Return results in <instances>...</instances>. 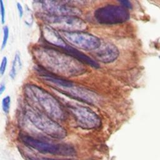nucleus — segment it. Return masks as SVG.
I'll use <instances>...</instances> for the list:
<instances>
[{"label": "nucleus", "mask_w": 160, "mask_h": 160, "mask_svg": "<svg viewBox=\"0 0 160 160\" xmlns=\"http://www.w3.org/2000/svg\"><path fill=\"white\" fill-rule=\"evenodd\" d=\"M21 67H22V62H21L20 53L19 51H16L14 54V59L12 61V64H11L10 71H9V77L11 78V79H14L16 78Z\"/></svg>", "instance_id": "14"}, {"label": "nucleus", "mask_w": 160, "mask_h": 160, "mask_svg": "<svg viewBox=\"0 0 160 160\" xmlns=\"http://www.w3.org/2000/svg\"><path fill=\"white\" fill-rule=\"evenodd\" d=\"M66 54H69V56L73 57L81 63H84L86 64H88L93 68H98L99 67V64L91 58L90 57L86 56L85 54L83 52H81L80 51L76 49L75 48L69 45H68L65 48L62 49Z\"/></svg>", "instance_id": "13"}, {"label": "nucleus", "mask_w": 160, "mask_h": 160, "mask_svg": "<svg viewBox=\"0 0 160 160\" xmlns=\"http://www.w3.org/2000/svg\"><path fill=\"white\" fill-rule=\"evenodd\" d=\"M20 138L26 146L43 154L63 156H71L76 154L74 148L68 144L51 143L39 140L27 134L21 135Z\"/></svg>", "instance_id": "4"}, {"label": "nucleus", "mask_w": 160, "mask_h": 160, "mask_svg": "<svg viewBox=\"0 0 160 160\" xmlns=\"http://www.w3.org/2000/svg\"><path fill=\"white\" fill-rule=\"evenodd\" d=\"M8 65V58L6 56H4L0 63V76H2L6 71V68Z\"/></svg>", "instance_id": "17"}, {"label": "nucleus", "mask_w": 160, "mask_h": 160, "mask_svg": "<svg viewBox=\"0 0 160 160\" xmlns=\"http://www.w3.org/2000/svg\"><path fill=\"white\" fill-rule=\"evenodd\" d=\"M36 70L38 75L44 81L49 82L52 85H55L58 88H59L61 89L64 90L74 86L72 82L52 74V73L46 71V69H43L42 68H37Z\"/></svg>", "instance_id": "11"}, {"label": "nucleus", "mask_w": 160, "mask_h": 160, "mask_svg": "<svg viewBox=\"0 0 160 160\" xmlns=\"http://www.w3.org/2000/svg\"><path fill=\"white\" fill-rule=\"evenodd\" d=\"M5 7L4 5V2L0 0V18L1 22L2 24H4L5 22Z\"/></svg>", "instance_id": "18"}, {"label": "nucleus", "mask_w": 160, "mask_h": 160, "mask_svg": "<svg viewBox=\"0 0 160 160\" xmlns=\"http://www.w3.org/2000/svg\"><path fill=\"white\" fill-rule=\"evenodd\" d=\"M16 8H17V9H18V13H19V18H22L23 15H24V9H23V7L22 6V4L18 2L16 3Z\"/></svg>", "instance_id": "20"}, {"label": "nucleus", "mask_w": 160, "mask_h": 160, "mask_svg": "<svg viewBox=\"0 0 160 160\" xmlns=\"http://www.w3.org/2000/svg\"><path fill=\"white\" fill-rule=\"evenodd\" d=\"M36 56L46 67L65 76H77L84 71L81 62L66 53L54 49H38Z\"/></svg>", "instance_id": "1"}, {"label": "nucleus", "mask_w": 160, "mask_h": 160, "mask_svg": "<svg viewBox=\"0 0 160 160\" xmlns=\"http://www.w3.org/2000/svg\"><path fill=\"white\" fill-rule=\"evenodd\" d=\"M42 33L44 40L51 45L56 46L62 50L68 45L61 34L48 25L42 27Z\"/></svg>", "instance_id": "12"}, {"label": "nucleus", "mask_w": 160, "mask_h": 160, "mask_svg": "<svg viewBox=\"0 0 160 160\" xmlns=\"http://www.w3.org/2000/svg\"><path fill=\"white\" fill-rule=\"evenodd\" d=\"M24 91L28 98L47 116L54 119H65L66 114L61 104L45 89L34 84H27Z\"/></svg>", "instance_id": "2"}, {"label": "nucleus", "mask_w": 160, "mask_h": 160, "mask_svg": "<svg viewBox=\"0 0 160 160\" xmlns=\"http://www.w3.org/2000/svg\"><path fill=\"white\" fill-rule=\"evenodd\" d=\"M39 15L49 26L61 32L83 31L87 28L86 23L78 16H52L46 13Z\"/></svg>", "instance_id": "5"}, {"label": "nucleus", "mask_w": 160, "mask_h": 160, "mask_svg": "<svg viewBox=\"0 0 160 160\" xmlns=\"http://www.w3.org/2000/svg\"><path fill=\"white\" fill-rule=\"evenodd\" d=\"M41 8L46 14L52 16H78L81 14L80 10L76 8L54 1H39Z\"/></svg>", "instance_id": "9"}, {"label": "nucleus", "mask_w": 160, "mask_h": 160, "mask_svg": "<svg viewBox=\"0 0 160 160\" xmlns=\"http://www.w3.org/2000/svg\"><path fill=\"white\" fill-rule=\"evenodd\" d=\"M2 31H3V36H2V42L1 45V49L2 50L4 49L8 43V39H9V27L8 26H4L2 28Z\"/></svg>", "instance_id": "16"}, {"label": "nucleus", "mask_w": 160, "mask_h": 160, "mask_svg": "<svg viewBox=\"0 0 160 160\" xmlns=\"http://www.w3.org/2000/svg\"><path fill=\"white\" fill-rule=\"evenodd\" d=\"M119 56L118 48L112 44L101 43L100 46L94 52V58L104 63H109L114 61Z\"/></svg>", "instance_id": "10"}, {"label": "nucleus", "mask_w": 160, "mask_h": 160, "mask_svg": "<svg viewBox=\"0 0 160 160\" xmlns=\"http://www.w3.org/2000/svg\"><path fill=\"white\" fill-rule=\"evenodd\" d=\"M68 108L74 117L78 125L81 128L91 129L100 126V118L90 109L84 106L72 105H69Z\"/></svg>", "instance_id": "8"}, {"label": "nucleus", "mask_w": 160, "mask_h": 160, "mask_svg": "<svg viewBox=\"0 0 160 160\" xmlns=\"http://www.w3.org/2000/svg\"><path fill=\"white\" fill-rule=\"evenodd\" d=\"M6 89V86L4 83H1L0 84V96L4 92Z\"/></svg>", "instance_id": "22"}, {"label": "nucleus", "mask_w": 160, "mask_h": 160, "mask_svg": "<svg viewBox=\"0 0 160 160\" xmlns=\"http://www.w3.org/2000/svg\"><path fill=\"white\" fill-rule=\"evenodd\" d=\"M11 99L9 96H6L2 98L1 101V106L3 112L6 114H8L10 110Z\"/></svg>", "instance_id": "15"}, {"label": "nucleus", "mask_w": 160, "mask_h": 160, "mask_svg": "<svg viewBox=\"0 0 160 160\" xmlns=\"http://www.w3.org/2000/svg\"><path fill=\"white\" fill-rule=\"evenodd\" d=\"M26 116L37 129L51 138L63 139L67 135L66 129L46 114L28 108L26 109Z\"/></svg>", "instance_id": "3"}, {"label": "nucleus", "mask_w": 160, "mask_h": 160, "mask_svg": "<svg viewBox=\"0 0 160 160\" xmlns=\"http://www.w3.org/2000/svg\"><path fill=\"white\" fill-rule=\"evenodd\" d=\"M61 36L66 42L82 50L94 51L101 44L99 38L84 31L61 32Z\"/></svg>", "instance_id": "7"}, {"label": "nucleus", "mask_w": 160, "mask_h": 160, "mask_svg": "<svg viewBox=\"0 0 160 160\" xmlns=\"http://www.w3.org/2000/svg\"><path fill=\"white\" fill-rule=\"evenodd\" d=\"M94 18L100 24H114L128 20L129 14L124 7L107 5L96 9L94 12Z\"/></svg>", "instance_id": "6"}, {"label": "nucleus", "mask_w": 160, "mask_h": 160, "mask_svg": "<svg viewBox=\"0 0 160 160\" xmlns=\"http://www.w3.org/2000/svg\"><path fill=\"white\" fill-rule=\"evenodd\" d=\"M25 158L27 159V160H60V159H52L49 158H44V157H40V156H36L34 155H26Z\"/></svg>", "instance_id": "19"}, {"label": "nucleus", "mask_w": 160, "mask_h": 160, "mask_svg": "<svg viewBox=\"0 0 160 160\" xmlns=\"http://www.w3.org/2000/svg\"><path fill=\"white\" fill-rule=\"evenodd\" d=\"M119 2L121 4H122V5L125 8H131V4L128 1H119Z\"/></svg>", "instance_id": "21"}]
</instances>
